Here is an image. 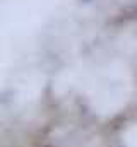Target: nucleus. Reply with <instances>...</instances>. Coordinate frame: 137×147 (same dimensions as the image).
<instances>
[]
</instances>
